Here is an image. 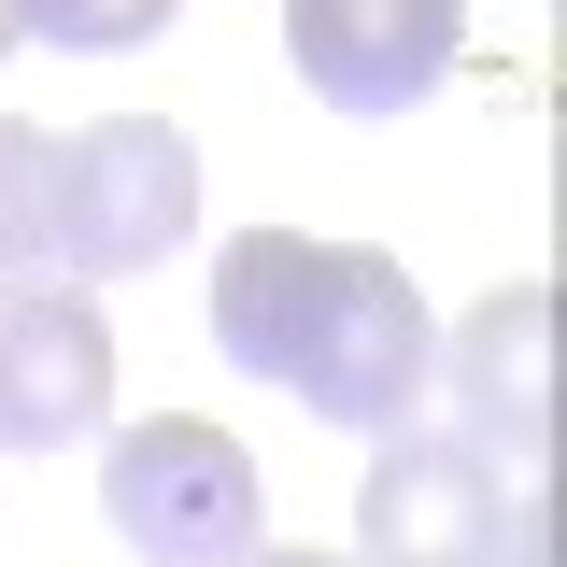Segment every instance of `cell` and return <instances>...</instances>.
Segmentation results:
<instances>
[{"label":"cell","mask_w":567,"mask_h":567,"mask_svg":"<svg viewBox=\"0 0 567 567\" xmlns=\"http://www.w3.org/2000/svg\"><path fill=\"white\" fill-rule=\"evenodd\" d=\"M213 354L284 383L298 412L354 425V440H398L440 369V327L398 256L369 241H312V227H241L213 256Z\"/></svg>","instance_id":"cell-1"},{"label":"cell","mask_w":567,"mask_h":567,"mask_svg":"<svg viewBox=\"0 0 567 567\" xmlns=\"http://www.w3.org/2000/svg\"><path fill=\"white\" fill-rule=\"evenodd\" d=\"M199 227V142L171 114H100V128L43 142V256L58 284H128Z\"/></svg>","instance_id":"cell-2"},{"label":"cell","mask_w":567,"mask_h":567,"mask_svg":"<svg viewBox=\"0 0 567 567\" xmlns=\"http://www.w3.org/2000/svg\"><path fill=\"white\" fill-rule=\"evenodd\" d=\"M100 511L142 567H241L256 554V454L199 412L100 425Z\"/></svg>","instance_id":"cell-3"},{"label":"cell","mask_w":567,"mask_h":567,"mask_svg":"<svg viewBox=\"0 0 567 567\" xmlns=\"http://www.w3.org/2000/svg\"><path fill=\"white\" fill-rule=\"evenodd\" d=\"M114 425V327L85 284H0V454H71Z\"/></svg>","instance_id":"cell-4"},{"label":"cell","mask_w":567,"mask_h":567,"mask_svg":"<svg viewBox=\"0 0 567 567\" xmlns=\"http://www.w3.org/2000/svg\"><path fill=\"white\" fill-rule=\"evenodd\" d=\"M496 454L468 440H369V483H354V567H496Z\"/></svg>","instance_id":"cell-5"},{"label":"cell","mask_w":567,"mask_h":567,"mask_svg":"<svg viewBox=\"0 0 567 567\" xmlns=\"http://www.w3.org/2000/svg\"><path fill=\"white\" fill-rule=\"evenodd\" d=\"M284 43L327 114H412L468 58V0H284Z\"/></svg>","instance_id":"cell-6"},{"label":"cell","mask_w":567,"mask_h":567,"mask_svg":"<svg viewBox=\"0 0 567 567\" xmlns=\"http://www.w3.org/2000/svg\"><path fill=\"white\" fill-rule=\"evenodd\" d=\"M440 383H454V440L468 454H539L554 440V284H496L440 341Z\"/></svg>","instance_id":"cell-7"},{"label":"cell","mask_w":567,"mask_h":567,"mask_svg":"<svg viewBox=\"0 0 567 567\" xmlns=\"http://www.w3.org/2000/svg\"><path fill=\"white\" fill-rule=\"evenodd\" d=\"M185 0H14V43H71V58H128Z\"/></svg>","instance_id":"cell-8"},{"label":"cell","mask_w":567,"mask_h":567,"mask_svg":"<svg viewBox=\"0 0 567 567\" xmlns=\"http://www.w3.org/2000/svg\"><path fill=\"white\" fill-rule=\"evenodd\" d=\"M43 270V128L0 114V284Z\"/></svg>","instance_id":"cell-9"},{"label":"cell","mask_w":567,"mask_h":567,"mask_svg":"<svg viewBox=\"0 0 567 567\" xmlns=\"http://www.w3.org/2000/svg\"><path fill=\"white\" fill-rule=\"evenodd\" d=\"M241 567H354V554H270V539H256V554H241Z\"/></svg>","instance_id":"cell-10"},{"label":"cell","mask_w":567,"mask_h":567,"mask_svg":"<svg viewBox=\"0 0 567 567\" xmlns=\"http://www.w3.org/2000/svg\"><path fill=\"white\" fill-rule=\"evenodd\" d=\"M0 58H14V0H0Z\"/></svg>","instance_id":"cell-11"}]
</instances>
